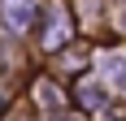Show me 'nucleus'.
I'll list each match as a JSON object with an SVG mask.
<instances>
[{
	"label": "nucleus",
	"instance_id": "obj_1",
	"mask_svg": "<svg viewBox=\"0 0 126 121\" xmlns=\"http://www.w3.org/2000/svg\"><path fill=\"white\" fill-rule=\"evenodd\" d=\"M35 17V0H0V22L9 30H26Z\"/></svg>",
	"mask_w": 126,
	"mask_h": 121
},
{
	"label": "nucleus",
	"instance_id": "obj_2",
	"mask_svg": "<svg viewBox=\"0 0 126 121\" xmlns=\"http://www.w3.org/2000/svg\"><path fill=\"white\" fill-rule=\"evenodd\" d=\"M65 35H70V17H65V4H61V0H52V26H48V35H44V48H57Z\"/></svg>",
	"mask_w": 126,
	"mask_h": 121
}]
</instances>
